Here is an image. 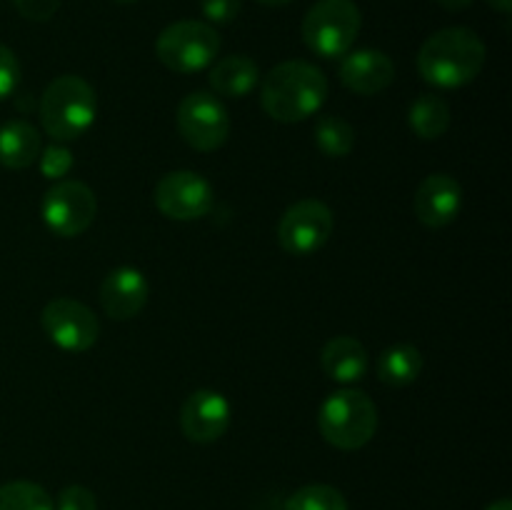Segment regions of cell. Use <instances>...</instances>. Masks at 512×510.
Wrapping results in <instances>:
<instances>
[{"label": "cell", "mask_w": 512, "mask_h": 510, "mask_svg": "<svg viewBox=\"0 0 512 510\" xmlns=\"http://www.w3.org/2000/svg\"><path fill=\"white\" fill-rule=\"evenodd\" d=\"M328 100V78L308 60L275 65L260 85V105L278 123H303Z\"/></svg>", "instance_id": "obj_1"}, {"label": "cell", "mask_w": 512, "mask_h": 510, "mask_svg": "<svg viewBox=\"0 0 512 510\" xmlns=\"http://www.w3.org/2000/svg\"><path fill=\"white\" fill-rule=\"evenodd\" d=\"M485 65V43L470 28H443L418 50V73L435 88H463Z\"/></svg>", "instance_id": "obj_2"}, {"label": "cell", "mask_w": 512, "mask_h": 510, "mask_svg": "<svg viewBox=\"0 0 512 510\" xmlns=\"http://www.w3.org/2000/svg\"><path fill=\"white\" fill-rule=\"evenodd\" d=\"M95 113V90L80 75H60L40 95V123L58 143H70L88 133L95 123Z\"/></svg>", "instance_id": "obj_3"}, {"label": "cell", "mask_w": 512, "mask_h": 510, "mask_svg": "<svg viewBox=\"0 0 512 510\" xmlns=\"http://www.w3.org/2000/svg\"><path fill=\"white\" fill-rule=\"evenodd\" d=\"M318 428L333 448L360 450L378 430V408L363 390L343 388L320 405Z\"/></svg>", "instance_id": "obj_4"}, {"label": "cell", "mask_w": 512, "mask_h": 510, "mask_svg": "<svg viewBox=\"0 0 512 510\" xmlns=\"http://www.w3.org/2000/svg\"><path fill=\"white\" fill-rule=\"evenodd\" d=\"M363 15L353 0H318L303 18V43L320 58L350 53L360 35Z\"/></svg>", "instance_id": "obj_5"}, {"label": "cell", "mask_w": 512, "mask_h": 510, "mask_svg": "<svg viewBox=\"0 0 512 510\" xmlns=\"http://www.w3.org/2000/svg\"><path fill=\"white\" fill-rule=\"evenodd\" d=\"M220 53L218 30L203 20L170 23L155 40V55L168 70L180 75L210 68Z\"/></svg>", "instance_id": "obj_6"}, {"label": "cell", "mask_w": 512, "mask_h": 510, "mask_svg": "<svg viewBox=\"0 0 512 510\" xmlns=\"http://www.w3.org/2000/svg\"><path fill=\"white\" fill-rule=\"evenodd\" d=\"M175 123H178L180 138L200 153H213L223 148L230 135L228 110L220 103L218 95L205 93V90H195L180 100Z\"/></svg>", "instance_id": "obj_7"}, {"label": "cell", "mask_w": 512, "mask_h": 510, "mask_svg": "<svg viewBox=\"0 0 512 510\" xmlns=\"http://www.w3.org/2000/svg\"><path fill=\"white\" fill-rule=\"evenodd\" d=\"M45 225L60 238H78L93 225L98 213L95 193L80 180H58L50 185L40 205Z\"/></svg>", "instance_id": "obj_8"}, {"label": "cell", "mask_w": 512, "mask_h": 510, "mask_svg": "<svg viewBox=\"0 0 512 510\" xmlns=\"http://www.w3.org/2000/svg\"><path fill=\"white\" fill-rule=\"evenodd\" d=\"M335 228L333 210L323 203V200L305 198L290 205L278 223V243L285 253L298 255H313L323 248L330 240Z\"/></svg>", "instance_id": "obj_9"}, {"label": "cell", "mask_w": 512, "mask_h": 510, "mask_svg": "<svg viewBox=\"0 0 512 510\" xmlns=\"http://www.w3.org/2000/svg\"><path fill=\"white\" fill-rule=\"evenodd\" d=\"M153 200L165 218L188 223V220L205 218L213 210L215 190L200 173L173 170L155 183Z\"/></svg>", "instance_id": "obj_10"}, {"label": "cell", "mask_w": 512, "mask_h": 510, "mask_svg": "<svg viewBox=\"0 0 512 510\" xmlns=\"http://www.w3.org/2000/svg\"><path fill=\"white\" fill-rule=\"evenodd\" d=\"M40 323L50 343L65 353H85L93 348L100 335V323L93 310L73 298L50 300L43 308Z\"/></svg>", "instance_id": "obj_11"}, {"label": "cell", "mask_w": 512, "mask_h": 510, "mask_svg": "<svg viewBox=\"0 0 512 510\" xmlns=\"http://www.w3.org/2000/svg\"><path fill=\"white\" fill-rule=\"evenodd\" d=\"M230 418H233V408H230L228 398L218 390H195L185 398L183 408H180L183 435L200 445L223 438L225 430L230 428Z\"/></svg>", "instance_id": "obj_12"}, {"label": "cell", "mask_w": 512, "mask_h": 510, "mask_svg": "<svg viewBox=\"0 0 512 510\" xmlns=\"http://www.w3.org/2000/svg\"><path fill=\"white\" fill-rule=\"evenodd\" d=\"M463 208V188L448 173H433L413 195V213L425 228H445Z\"/></svg>", "instance_id": "obj_13"}, {"label": "cell", "mask_w": 512, "mask_h": 510, "mask_svg": "<svg viewBox=\"0 0 512 510\" xmlns=\"http://www.w3.org/2000/svg\"><path fill=\"white\" fill-rule=\"evenodd\" d=\"M150 298V285L148 278L140 273L138 268H115L105 275L103 285H100V305L103 313L110 320H133L135 315L143 313Z\"/></svg>", "instance_id": "obj_14"}, {"label": "cell", "mask_w": 512, "mask_h": 510, "mask_svg": "<svg viewBox=\"0 0 512 510\" xmlns=\"http://www.w3.org/2000/svg\"><path fill=\"white\" fill-rule=\"evenodd\" d=\"M338 75L345 88L370 98L393 85L395 63L383 50H353V53H345Z\"/></svg>", "instance_id": "obj_15"}, {"label": "cell", "mask_w": 512, "mask_h": 510, "mask_svg": "<svg viewBox=\"0 0 512 510\" xmlns=\"http://www.w3.org/2000/svg\"><path fill=\"white\" fill-rule=\"evenodd\" d=\"M320 365H323L325 375L335 383L353 385L365 378L370 368V358L365 345L353 335H338L325 343L323 353H320Z\"/></svg>", "instance_id": "obj_16"}, {"label": "cell", "mask_w": 512, "mask_h": 510, "mask_svg": "<svg viewBox=\"0 0 512 510\" xmlns=\"http://www.w3.org/2000/svg\"><path fill=\"white\" fill-rule=\"evenodd\" d=\"M210 88L215 90L223 98H245L255 90V85L260 83V68L253 58L248 55H225L218 63H213L210 68Z\"/></svg>", "instance_id": "obj_17"}, {"label": "cell", "mask_w": 512, "mask_h": 510, "mask_svg": "<svg viewBox=\"0 0 512 510\" xmlns=\"http://www.w3.org/2000/svg\"><path fill=\"white\" fill-rule=\"evenodd\" d=\"M43 150L40 133L28 120H8L0 125V165L10 170H25L38 163Z\"/></svg>", "instance_id": "obj_18"}, {"label": "cell", "mask_w": 512, "mask_h": 510, "mask_svg": "<svg viewBox=\"0 0 512 510\" xmlns=\"http://www.w3.org/2000/svg\"><path fill=\"white\" fill-rule=\"evenodd\" d=\"M375 373H378L380 383L390 385V388H405L423 373V355L410 343L390 345L375 360Z\"/></svg>", "instance_id": "obj_19"}, {"label": "cell", "mask_w": 512, "mask_h": 510, "mask_svg": "<svg viewBox=\"0 0 512 510\" xmlns=\"http://www.w3.org/2000/svg\"><path fill=\"white\" fill-rule=\"evenodd\" d=\"M408 125L420 140H438L450 128V108L440 95L423 93L408 110Z\"/></svg>", "instance_id": "obj_20"}, {"label": "cell", "mask_w": 512, "mask_h": 510, "mask_svg": "<svg viewBox=\"0 0 512 510\" xmlns=\"http://www.w3.org/2000/svg\"><path fill=\"white\" fill-rule=\"evenodd\" d=\"M315 143L328 158H345L355 148V128L340 115H323L315 123Z\"/></svg>", "instance_id": "obj_21"}, {"label": "cell", "mask_w": 512, "mask_h": 510, "mask_svg": "<svg viewBox=\"0 0 512 510\" xmlns=\"http://www.w3.org/2000/svg\"><path fill=\"white\" fill-rule=\"evenodd\" d=\"M0 510H55L48 490L30 480L0 485Z\"/></svg>", "instance_id": "obj_22"}, {"label": "cell", "mask_w": 512, "mask_h": 510, "mask_svg": "<svg viewBox=\"0 0 512 510\" xmlns=\"http://www.w3.org/2000/svg\"><path fill=\"white\" fill-rule=\"evenodd\" d=\"M285 510H348V500L333 485L313 483L295 490L285 503Z\"/></svg>", "instance_id": "obj_23"}, {"label": "cell", "mask_w": 512, "mask_h": 510, "mask_svg": "<svg viewBox=\"0 0 512 510\" xmlns=\"http://www.w3.org/2000/svg\"><path fill=\"white\" fill-rule=\"evenodd\" d=\"M73 153H70L65 145H48L45 150H40L38 155V165H40V173L45 175L48 180H63L65 175L70 173L73 168Z\"/></svg>", "instance_id": "obj_24"}, {"label": "cell", "mask_w": 512, "mask_h": 510, "mask_svg": "<svg viewBox=\"0 0 512 510\" xmlns=\"http://www.w3.org/2000/svg\"><path fill=\"white\" fill-rule=\"evenodd\" d=\"M20 83L18 55L0 43V100H8Z\"/></svg>", "instance_id": "obj_25"}, {"label": "cell", "mask_w": 512, "mask_h": 510, "mask_svg": "<svg viewBox=\"0 0 512 510\" xmlns=\"http://www.w3.org/2000/svg\"><path fill=\"white\" fill-rule=\"evenodd\" d=\"M55 510H98V500L85 485H68L58 493Z\"/></svg>", "instance_id": "obj_26"}, {"label": "cell", "mask_w": 512, "mask_h": 510, "mask_svg": "<svg viewBox=\"0 0 512 510\" xmlns=\"http://www.w3.org/2000/svg\"><path fill=\"white\" fill-rule=\"evenodd\" d=\"M240 0H200L205 20L213 25H228L240 15Z\"/></svg>", "instance_id": "obj_27"}, {"label": "cell", "mask_w": 512, "mask_h": 510, "mask_svg": "<svg viewBox=\"0 0 512 510\" xmlns=\"http://www.w3.org/2000/svg\"><path fill=\"white\" fill-rule=\"evenodd\" d=\"M13 5L25 20L45 23V20H50L55 13H58L60 0H13Z\"/></svg>", "instance_id": "obj_28"}, {"label": "cell", "mask_w": 512, "mask_h": 510, "mask_svg": "<svg viewBox=\"0 0 512 510\" xmlns=\"http://www.w3.org/2000/svg\"><path fill=\"white\" fill-rule=\"evenodd\" d=\"M435 3L445 10H465L468 5H473L475 0H435Z\"/></svg>", "instance_id": "obj_29"}, {"label": "cell", "mask_w": 512, "mask_h": 510, "mask_svg": "<svg viewBox=\"0 0 512 510\" xmlns=\"http://www.w3.org/2000/svg\"><path fill=\"white\" fill-rule=\"evenodd\" d=\"M485 3H488L490 8L498 10V13H503V15H508L512 10V0H485Z\"/></svg>", "instance_id": "obj_30"}, {"label": "cell", "mask_w": 512, "mask_h": 510, "mask_svg": "<svg viewBox=\"0 0 512 510\" xmlns=\"http://www.w3.org/2000/svg\"><path fill=\"white\" fill-rule=\"evenodd\" d=\"M485 510H512V500L500 498V500H495V503H490Z\"/></svg>", "instance_id": "obj_31"}, {"label": "cell", "mask_w": 512, "mask_h": 510, "mask_svg": "<svg viewBox=\"0 0 512 510\" xmlns=\"http://www.w3.org/2000/svg\"><path fill=\"white\" fill-rule=\"evenodd\" d=\"M260 5H268V8H283V5L293 3V0H258Z\"/></svg>", "instance_id": "obj_32"}, {"label": "cell", "mask_w": 512, "mask_h": 510, "mask_svg": "<svg viewBox=\"0 0 512 510\" xmlns=\"http://www.w3.org/2000/svg\"><path fill=\"white\" fill-rule=\"evenodd\" d=\"M115 3H120V5H133V3H138V0H115Z\"/></svg>", "instance_id": "obj_33"}]
</instances>
